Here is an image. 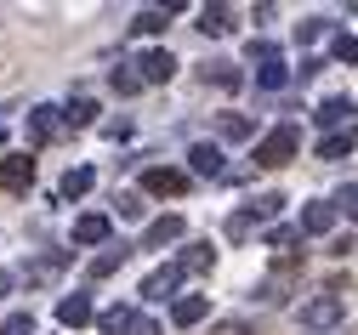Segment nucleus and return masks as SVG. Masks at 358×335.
I'll use <instances>...</instances> for the list:
<instances>
[{"label": "nucleus", "instance_id": "nucleus-1", "mask_svg": "<svg viewBox=\"0 0 358 335\" xmlns=\"http://www.w3.org/2000/svg\"><path fill=\"white\" fill-rule=\"evenodd\" d=\"M296 148H301V131H296V125H273V131L256 142V165H262V171H279V165L296 159Z\"/></svg>", "mask_w": 358, "mask_h": 335}, {"label": "nucleus", "instance_id": "nucleus-2", "mask_svg": "<svg viewBox=\"0 0 358 335\" xmlns=\"http://www.w3.org/2000/svg\"><path fill=\"white\" fill-rule=\"evenodd\" d=\"M143 194H154V199H182V194H188V171L148 165V171H143Z\"/></svg>", "mask_w": 358, "mask_h": 335}, {"label": "nucleus", "instance_id": "nucleus-3", "mask_svg": "<svg viewBox=\"0 0 358 335\" xmlns=\"http://www.w3.org/2000/svg\"><path fill=\"white\" fill-rule=\"evenodd\" d=\"M34 182V159L29 154H6L0 159V194H29Z\"/></svg>", "mask_w": 358, "mask_h": 335}, {"label": "nucleus", "instance_id": "nucleus-4", "mask_svg": "<svg viewBox=\"0 0 358 335\" xmlns=\"http://www.w3.org/2000/svg\"><path fill=\"white\" fill-rule=\"evenodd\" d=\"M182 278H188L182 262H165V267H154V273L143 278V296H148V301H165V296H176V284H182Z\"/></svg>", "mask_w": 358, "mask_h": 335}, {"label": "nucleus", "instance_id": "nucleus-5", "mask_svg": "<svg viewBox=\"0 0 358 335\" xmlns=\"http://www.w3.org/2000/svg\"><path fill=\"white\" fill-rule=\"evenodd\" d=\"M352 114H358V103H352V97H324L319 108H313V120H319L330 136H336V131H352Z\"/></svg>", "mask_w": 358, "mask_h": 335}, {"label": "nucleus", "instance_id": "nucleus-6", "mask_svg": "<svg viewBox=\"0 0 358 335\" xmlns=\"http://www.w3.org/2000/svg\"><path fill=\"white\" fill-rule=\"evenodd\" d=\"M341 324V296H313L301 307V329H336Z\"/></svg>", "mask_w": 358, "mask_h": 335}, {"label": "nucleus", "instance_id": "nucleus-7", "mask_svg": "<svg viewBox=\"0 0 358 335\" xmlns=\"http://www.w3.org/2000/svg\"><path fill=\"white\" fill-rule=\"evenodd\" d=\"M57 324H63V329H85V324H97V307H92V296H85V290L63 296V301H57Z\"/></svg>", "mask_w": 358, "mask_h": 335}, {"label": "nucleus", "instance_id": "nucleus-8", "mask_svg": "<svg viewBox=\"0 0 358 335\" xmlns=\"http://www.w3.org/2000/svg\"><path fill=\"white\" fill-rule=\"evenodd\" d=\"M69 125H63V108H46L40 103L34 114H29V142H57Z\"/></svg>", "mask_w": 358, "mask_h": 335}, {"label": "nucleus", "instance_id": "nucleus-9", "mask_svg": "<svg viewBox=\"0 0 358 335\" xmlns=\"http://www.w3.org/2000/svg\"><path fill=\"white\" fill-rule=\"evenodd\" d=\"M137 74H143V85H165V80L176 74V57L154 45V52H143V57H137Z\"/></svg>", "mask_w": 358, "mask_h": 335}, {"label": "nucleus", "instance_id": "nucleus-10", "mask_svg": "<svg viewBox=\"0 0 358 335\" xmlns=\"http://www.w3.org/2000/svg\"><path fill=\"white\" fill-rule=\"evenodd\" d=\"M188 165H194V176H228L216 142H194V148H188Z\"/></svg>", "mask_w": 358, "mask_h": 335}, {"label": "nucleus", "instance_id": "nucleus-11", "mask_svg": "<svg viewBox=\"0 0 358 335\" xmlns=\"http://www.w3.org/2000/svg\"><path fill=\"white\" fill-rule=\"evenodd\" d=\"M182 233H188V222H182V216H159V222H148L143 245H148V250H159V245H176Z\"/></svg>", "mask_w": 358, "mask_h": 335}, {"label": "nucleus", "instance_id": "nucleus-12", "mask_svg": "<svg viewBox=\"0 0 358 335\" xmlns=\"http://www.w3.org/2000/svg\"><path fill=\"white\" fill-rule=\"evenodd\" d=\"M296 227H301V233H330V227H336V205H330V199H313Z\"/></svg>", "mask_w": 358, "mask_h": 335}, {"label": "nucleus", "instance_id": "nucleus-13", "mask_svg": "<svg viewBox=\"0 0 358 335\" xmlns=\"http://www.w3.org/2000/svg\"><path fill=\"white\" fill-rule=\"evenodd\" d=\"M216 136H222V142H250V136H256V120H250V114H222V120H216Z\"/></svg>", "mask_w": 358, "mask_h": 335}, {"label": "nucleus", "instance_id": "nucleus-14", "mask_svg": "<svg viewBox=\"0 0 358 335\" xmlns=\"http://www.w3.org/2000/svg\"><path fill=\"white\" fill-rule=\"evenodd\" d=\"M205 313H210V301H205V296H182V301L171 307V324H176V329H194Z\"/></svg>", "mask_w": 358, "mask_h": 335}, {"label": "nucleus", "instance_id": "nucleus-15", "mask_svg": "<svg viewBox=\"0 0 358 335\" xmlns=\"http://www.w3.org/2000/svg\"><path fill=\"white\" fill-rule=\"evenodd\" d=\"M137 318H143V313H131V307H108V313H97V329H103V335H131Z\"/></svg>", "mask_w": 358, "mask_h": 335}, {"label": "nucleus", "instance_id": "nucleus-16", "mask_svg": "<svg viewBox=\"0 0 358 335\" xmlns=\"http://www.w3.org/2000/svg\"><path fill=\"white\" fill-rule=\"evenodd\" d=\"M358 148V125L352 131H336V136H319V159H347Z\"/></svg>", "mask_w": 358, "mask_h": 335}, {"label": "nucleus", "instance_id": "nucleus-17", "mask_svg": "<svg viewBox=\"0 0 358 335\" xmlns=\"http://www.w3.org/2000/svg\"><path fill=\"white\" fill-rule=\"evenodd\" d=\"M194 29L199 34H234V6H205Z\"/></svg>", "mask_w": 358, "mask_h": 335}, {"label": "nucleus", "instance_id": "nucleus-18", "mask_svg": "<svg viewBox=\"0 0 358 335\" xmlns=\"http://www.w3.org/2000/svg\"><path fill=\"white\" fill-rule=\"evenodd\" d=\"M171 12H176V6H143L137 17H131V34H159V29L171 23Z\"/></svg>", "mask_w": 358, "mask_h": 335}, {"label": "nucleus", "instance_id": "nucleus-19", "mask_svg": "<svg viewBox=\"0 0 358 335\" xmlns=\"http://www.w3.org/2000/svg\"><path fill=\"white\" fill-rule=\"evenodd\" d=\"M63 125H69V131H85V125H97V103H92V97H74V103L63 108Z\"/></svg>", "mask_w": 358, "mask_h": 335}, {"label": "nucleus", "instance_id": "nucleus-20", "mask_svg": "<svg viewBox=\"0 0 358 335\" xmlns=\"http://www.w3.org/2000/svg\"><path fill=\"white\" fill-rule=\"evenodd\" d=\"M108 238V216H80L74 222V245H103Z\"/></svg>", "mask_w": 358, "mask_h": 335}, {"label": "nucleus", "instance_id": "nucleus-21", "mask_svg": "<svg viewBox=\"0 0 358 335\" xmlns=\"http://www.w3.org/2000/svg\"><path fill=\"white\" fill-rule=\"evenodd\" d=\"M290 74H296V69H285V57H279V63H262V69H256V85H262V91H285Z\"/></svg>", "mask_w": 358, "mask_h": 335}, {"label": "nucleus", "instance_id": "nucleus-22", "mask_svg": "<svg viewBox=\"0 0 358 335\" xmlns=\"http://www.w3.org/2000/svg\"><path fill=\"white\" fill-rule=\"evenodd\" d=\"M92 182H97V176L80 165V171H69V176L57 182V194H63V199H85V194H92Z\"/></svg>", "mask_w": 358, "mask_h": 335}, {"label": "nucleus", "instance_id": "nucleus-23", "mask_svg": "<svg viewBox=\"0 0 358 335\" xmlns=\"http://www.w3.org/2000/svg\"><path fill=\"white\" fill-rule=\"evenodd\" d=\"M108 85L120 91V97H137V91H143V74H137V63H120V69L108 74Z\"/></svg>", "mask_w": 358, "mask_h": 335}, {"label": "nucleus", "instance_id": "nucleus-24", "mask_svg": "<svg viewBox=\"0 0 358 335\" xmlns=\"http://www.w3.org/2000/svg\"><path fill=\"white\" fill-rule=\"evenodd\" d=\"M125 256H131V245H108V250L92 262V278H108V273H120V267H125Z\"/></svg>", "mask_w": 358, "mask_h": 335}, {"label": "nucleus", "instance_id": "nucleus-25", "mask_svg": "<svg viewBox=\"0 0 358 335\" xmlns=\"http://www.w3.org/2000/svg\"><path fill=\"white\" fill-rule=\"evenodd\" d=\"M205 80L222 85V91H239V85H245V74H239L234 63H205Z\"/></svg>", "mask_w": 358, "mask_h": 335}, {"label": "nucleus", "instance_id": "nucleus-26", "mask_svg": "<svg viewBox=\"0 0 358 335\" xmlns=\"http://www.w3.org/2000/svg\"><path fill=\"white\" fill-rule=\"evenodd\" d=\"M279 211H285V194H262V199H250V205H245V216H250V222H273Z\"/></svg>", "mask_w": 358, "mask_h": 335}, {"label": "nucleus", "instance_id": "nucleus-27", "mask_svg": "<svg viewBox=\"0 0 358 335\" xmlns=\"http://www.w3.org/2000/svg\"><path fill=\"white\" fill-rule=\"evenodd\" d=\"M176 262H182L188 273H210V262H216V250H210V245H188L182 256H176Z\"/></svg>", "mask_w": 358, "mask_h": 335}, {"label": "nucleus", "instance_id": "nucleus-28", "mask_svg": "<svg viewBox=\"0 0 358 335\" xmlns=\"http://www.w3.org/2000/svg\"><path fill=\"white\" fill-rule=\"evenodd\" d=\"M57 267H63V256H46V262H23V278H29V284H46V278H57Z\"/></svg>", "mask_w": 358, "mask_h": 335}, {"label": "nucleus", "instance_id": "nucleus-29", "mask_svg": "<svg viewBox=\"0 0 358 335\" xmlns=\"http://www.w3.org/2000/svg\"><path fill=\"white\" fill-rule=\"evenodd\" d=\"M336 216H347V222H358V182H347V187H336Z\"/></svg>", "mask_w": 358, "mask_h": 335}, {"label": "nucleus", "instance_id": "nucleus-30", "mask_svg": "<svg viewBox=\"0 0 358 335\" xmlns=\"http://www.w3.org/2000/svg\"><path fill=\"white\" fill-rule=\"evenodd\" d=\"M301 245V227H267V250H296Z\"/></svg>", "mask_w": 358, "mask_h": 335}, {"label": "nucleus", "instance_id": "nucleus-31", "mask_svg": "<svg viewBox=\"0 0 358 335\" xmlns=\"http://www.w3.org/2000/svg\"><path fill=\"white\" fill-rule=\"evenodd\" d=\"M330 57H336V63H358V34H336Z\"/></svg>", "mask_w": 358, "mask_h": 335}, {"label": "nucleus", "instance_id": "nucleus-32", "mask_svg": "<svg viewBox=\"0 0 358 335\" xmlns=\"http://www.w3.org/2000/svg\"><path fill=\"white\" fill-rule=\"evenodd\" d=\"M0 335H34V313H12V318H0Z\"/></svg>", "mask_w": 358, "mask_h": 335}, {"label": "nucleus", "instance_id": "nucleus-33", "mask_svg": "<svg viewBox=\"0 0 358 335\" xmlns=\"http://www.w3.org/2000/svg\"><path fill=\"white\" fill-rule=\"evenodd\" d=\"M279 57H285V52H279L273 40H250V63H256V69H262V63H279Z\"/></svg>", "mask_w": 358, "mask_h": 335}, {"label": "nucleus", "instance_id": "nucleus-34", "mask_svg": "<svg viewBox=\"0 0 358 335\" xmlns=\"http://www.w3.org/2000/svg\"><path fill=\"white\" fill-rule=\"evenodd\" d=\"M324 29H330V17H307V23H296V40H301V45H313Z\"/></svg>", "mask_w": 358, "mask_h": 335}, {"label": "nucleus", "instance_id": "nucleus-35", "mask_svg": "<svg viewBox=\"0 0 358 335\" xmlns=\"http://www.w3.org/2000/svg\"><path fill=\"white\" fill-rule=\"evenodd\" d=\"M114 211H120V216H143V194H120Z\"/></svg>", "mask_w": 358, "mask_h": 335}, {"label": "nucleus", "instance_id": "nucleus-36", "mask_svg": "<svg viewBox=\"0 0 358 335\" xmlns=\"http://www.w3.org/2000/svg\"><path fill=\"white\" fill-rule=\"evenodd\" d=\"M210 335H256V329H250V324H245V318H222V324H216V329H210Z\"/></svg>", "mask_w": 358, "mask_h": 335}, {"label": "nucleus", "instance_id": "nucleus-37", "mask_svg": "<svg viewBox=\"0 0 358 335\" xmlns=\"http://www.w3.org/2000/svg\"><path fill=\"white\" fill-rule=\"evenodd\" d=\"M103 136H108V142H125V136H131V120H108Z\"/></svg>", "mask_w": 358, "mask_h": 335}, {"label": "nucleus", "instance_id": "nucleus-38", "mask_svg": "<svg viewBox=\"0 0 358 335\" xmlns=\"http://www.w3.org/2000/svg\"><path fill=\"white\" fill-rule=\"evenodd\" d=\"M131 335H159V324H154V318H137V329H131Z\"/></svg>", "mask_w": 358, "mask_h": 335}, {"label": "nucleus", "instance_id": "nucleus-39", "mask_svg": "<svg viewBox=\"0 0 358 335\" xmlns=\"http://www.w3.org/2000/svg\"><path fill=\"white\" fill-rule=\"evenodd\" d=\"M6 290H12V273H0V296H6Z\"/></svg>", "mask_w": 358, "mask_h": 335}, {"label": "nucleus", "instance_id": "nucleus-40", "mask_svg": "<svg viewBox=\"0 0 358 335\" xmlns=\"http://www.w3.org/2000/svg\"><path fill=\"white\" fill-rule=\"evenodd\" d=\"M0 148H6V131H0Z\"/></svg>", "mask_w": 358, "mask_h": 335}]
</instances>
